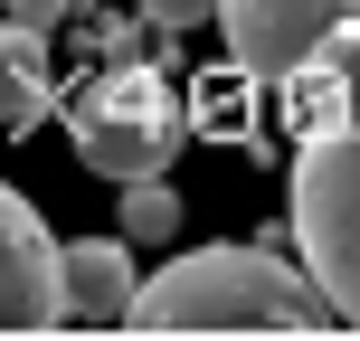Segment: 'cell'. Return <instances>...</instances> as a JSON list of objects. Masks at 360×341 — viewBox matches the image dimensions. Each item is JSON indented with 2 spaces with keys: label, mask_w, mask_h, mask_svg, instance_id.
Masks as SVG:
<instances>
[{
  "label": "cell",
  "mask_w": 360,
  "mask_h": 341,
  "mask_svg": "<svg viewBox=\"0 0 360 341\" xmlns=\"http://www.w3.org/2000/svg\"><path fill=\"white\" fill-rule=\"evenodd\" d=\"M133 294H143V266H133V237H67V313L76 323H124Z\"/></svg>",
  "instance_id": "cell-6"
},
{
  "label": "cell",
  "mask_w": 360,
  "mask_h": 341,
  "mask_svg": "<svg viewBox=\"0 0 360 341\" xmlns=\"http://www.w3.org/2000/svg\"><path fill=\"white\" fill-rule=\"evenodd\" d=\"M57 323H76L67 313V247L0 180V332H57Z\"/></svg>",
  "instance_id": "cell-3"
},
{
  "label": "cell",
  "mask_w": 360,
  "mask_h": 341,
  "mask_svg": "<svg viewBox=\"0 0 360 341\" xmlns=\"http://www.w3.org/2000/svg\"><path fill=\"white\" fill-rule=\"evenodd\" d=\"M294 86V256L313 266V285L332 294L342 332H360V19L332 29L304 67L285 76Z\"/></svg>",
  "instance_id": "cell-1"
},
{
  "label": "cell",
  "mask_w": 360,
  "mask_h": 341,
  "mask_svg": "<svg viewBox=\"0 0 360 341\" xmlns=\"http://www.w3.org/2000/svg\"><path fill=\"white\" fill-rule=\"evenodd\" d=\"M76 152H86V171H105L114 190H124V180L162 171L171 152H180V124H171V105H162V95H143V86H133V105H124V95H105V105L76 124Z\"/></svg>",
  "instance_id": "cell-5"
},
{
  "label": "cell",
  "mask_w": 360,
  "mask_h": 341,
  "mask_svg": "<svg viewBox=\"0 0 360 341\" xmlns=\"http://www.w3.org/2000/svg\"><path fill=\"white\" fill-rule=\"evenodd\" d=\"M360 0H218V29H228V57L247 76H275L285 86L332 29H351Z\"/></svg>",
  "instance_id": "cell-4"
},
{
  "label": "cell",
  "mask_w": 360,
  "mask_h": 341,
  "mask_svg": "<svg viewBox=\"0 0 360 341\" xmlns=\"http://www.w3.org/2000/svg\"><path fill=\"white\" fill-rule=\"evenodd\" d=\"M152 29H199V19H218V0H143Z\"/></svg>",
  "instance_id": "cell-9"
},
{
  "label": "cell",
  "mask_w": 360,
  "mask_h": 341,
  "mask_svg": "<svg viewBox=\"0 0 360 341\" xmlns=\"http://www.w3.org/2000/svg\"><path fill=\"white\" fill-rule=\"evenodd\" d=\"M0 19H29V29H57V19H67V0H0Z\"/></svg>",
  "instance_id": "cell-10"
},
{
  "label": "cell",
  "mask_w": 360,
  "mask_h": 341,
  "mask_svg": "<svg viewBox=\"0 0 360 341\" xmlns=\"http://www.w3.org/2000/svg\"><path fill=\"white\" fill-rule=\"evenodd\" d=\"M124 237H133V247H171V237H180V199H171L162 171L124 180Z\"/></svg>",
  "instance_id": "cell-8"
},
{
  "label": "cell",
  "mask_w": 360,
  "mask_h": 341,
  "mask_svg": "<svg viewBox=\"0 0 360 341\" xmlns=\"http://www.w3.org/2000/svg\"><path fill=\"white\" fill-rule=\"evenodd\" d=\"M57 95V67H48V29H29V19H0V133L38 124Z\"/></svg>",
  "instance_id": "cell-7"
},
{
  "label": "cell",
  "mask_w": 360,
  "mask_h": 341,
  "mask_svg": "<svg viewBox=\"0 0 360 341\" xmlns=\"http://www.w3.org/2000/svg\"><path fill=\"white\" fill-rule=\"evenodd\" d=\"M124 332H342L332 294L304 256L275 247H190L162 275H143Z\"/></svg>",
  "instance_id": "cell-2"
}]
</instances>
